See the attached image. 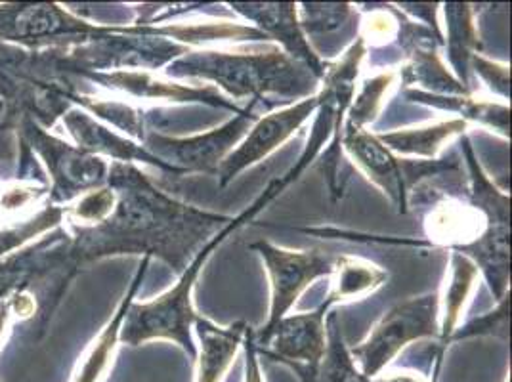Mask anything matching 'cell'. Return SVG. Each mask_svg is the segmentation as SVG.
I'll list each match as a JSON object with an SVG mask.
<instances>
[{"instance_id": "cell-18", "label": "cell", "mask_w": 512, "mask_h": 382, "mask_svg": "<svg viewBox=\"0 0 512 382\" xmlns=\"http://www.w3.org/2000/svg\"><path fill=\"white\" fill-rule=\"evenodd\" d=\"M446 18V37L444 48L448 56L449 67L455 79L474 94L470 86V58L478 54L480 41L478 29L474 25V12L467 2H448L442 6Z\"/></svg>"}, {"instance_id": "cell-11", "label": "cell", "mask_w": 512, "mask_h": 382, "mask_svg": "<svg viewBox=\"0 0 512 382\" xmlns=\"http://www.w3.org/2000/svg\"><path fill=\"white\" fill-rule=\"evenodd\" d=\"M243 20L251 22L268 43L279 46L291 60L304 65L318 81L323 79L325 65L308 43L299 22V4L295 2H228Z\"/></svg>"}, {"instance_id": "cell-4", "label": "cell", "mask_w": 512, "mask_h": 382, "mask_svg": "<svg viewBox=\"0 0 512 382\" xmlns=\"http://www.w3.org/2000/svg\"><path fill=\"white\" fill-rule=\"evenodd\" d=\"M367 54V44L363 39L356 37V41L350 44L341 58L335 62H327L325 73L320 81V106L316 111L314 127L310 132L308 144L302 151L295 167L285 172L278 180H272L276 193H283L293 182H297L300 174L308 169L318 157L321 161V169L327 176L329 190L333 193V199L342 197V188L339 184L341 174L342 155V127L348 113V107L356 94V83L362 69V62Z\"/></svg>"}, {"instance_id": "cell-31", "label": "cell", "mask_w": 512, "mask_h": 382, "mask_svg": "<svg viewBox=\"0 0 512 382\" xmlns=\"http://www.w3.org/2000/svg\"><path fill=\"white\" fill-rule=\"evenodd\" d=\"M373 382H428L423 379V377H419V375H415V373H409V371H402V373H390V375H386V377H381V379H375Z\"/></svg>"}, {"instance_id": "cell-17", "label": "cell", "mask_w": 512, "mask_h": 382, "mask_svg": "<svg viewBox=\"0 0 512 382\" xmlns=\"http://www.w3.org/2000/svg\"><path fill=\"white\" fill-rule=\"evenodd\" d=\"M469 123L461 119H446L434 125L425 127L398 128L392 132H379L375 134L377 140L384 148L390 149L396 155H409L419 157L423 161L436 159L440 151L448 146L455 136L467 134Z\"/></svg>"}, {"instance_id": "cell-3", "label": "cell", "mask_w": 512, "mask_h": 382, "mask_svg": "<svg viewBox=\"0 0 512 382\" xmlns=\"http://www.w3.org/2000/svg\"><path fill=\"white\" fill-rule=\"evenodd\" d=\"M276 197L278 193L274 190V184L270 182L247 211L232 218V222L214 235L213 239L195 255L188 268L178 276V283L167 293L142 304L132 300L119 333V342L140 346L150 340H171L190 356V360H195L197 344L193 340L192 331L201 316L193 308V289L199 274L203 272L214 251L234 234L235 230L251 222L256 214L266 209L270 201H274Z\"/></svg>"}, {"instance_id": "cell-12", "label": "cell", "mask_w": 512, "mask_h": 382, "mask_svg": "<svg viewBox=\"0 0 512 382\" xmlns=\"http://www.w3.org/2000/svg\"><path fill=\"white\" fill-rule=\"evenodd\" d=\"M503 228H511V220L486 213L470 197L465 201L444 199L425 218V232L432 245L465 256L472 255L486 235Z\"/></svg>"}, {"instance_id": "cell-29", "label": "cell", "mask_w": 512, "mask_h": 382, "mask_svg": "<svg viewBox=\"0 0 512 382\" xmlns=\"http://www.w3.org/2000/svg\"><path fill=\"white\" fill-rule=\"evenodd\" d=\"M115 205H117V193L111 188L90 191L85 199L75 207V216L85 222H90V224H100L106 220L109 214L113 213Z\"/></svg>"}, {"instance_id": "cell-19", "label": "cell", "mask_w": 512, "mask_h": 382, "mask_svg": "<svg viewBox=\"0 0 512 382\" xmlns=\"http://www.w3.org/2000/svg\"><path fill=\"white\" fill-rule=\"evenodd\" d=\"M478 268L469 256L461 253L449 255V274L444 285V295H440V344L446 348L451 335L461 325L463 312L467 308L470 295L478 281Z\"/></svg>"}, {"instance_id": "cell-32", "label": "cell", "mask_w": 512, "mask_h": 382, "mask_svg": "<svg viewBox=\"0 0 512 382\" xmlns=\"http://www.w3.org/2000/svg\"><path fill=\"white\" fill-rule=\"evenodd\" d=\"M4 314H6V308L2 306V308H0V331H2V325H4V318H6Z\"/></svg>"}, {"instance_id": "cell-1", "label": "cell", "mask_w": 512, "mask_h": 382, "mask_svg": "<svg viewBox=\"0 0 512 382\" xmlns=\"http://www.w3.org/2000/svg\"><path fill=\"white\" fill-rule=\"evenodd\" d=\"M107 182L117 205L104 222L83 232L77 253L85 260L104 256H157L180 276L195 255L234 216L188 205L153 186L134 165L115 163Z\"/></svg>"}, {"instance_id": "cell-6", "label": "cell", "mask_w": 512, "mask_h": 382, "mask_svg": "<svg viewBox=\"0 0 512 382\" xmlns=\"http://www.w3.org/2000/svg\"><path fill=\"white\" fill-rule=\"evenodd\" d=\"M430 337L440 339V293L436 291L388 310L367 339L350 348V356L363 377L375 381L407 344Z\"/></svg>"}, {"instance_id": "cell-14", "label": "cell", "mask_w": 512, "mask_h": 382, "mask_svg": "<svg viewBox=\"0 0 512 382\" xmlns=\"http://www.w3.org/2000/svg\"><path fill=\"white\" fill-rule=\"evenodd\" d=\"M245 321H235L230 327H220L211 319L201 318L195 325L199 348H197V373L195 382H222L234 363L235 354L243 346L247 333Z\"/></svg>"}, {"instance_id": "cell-25", "label": "cell", "mask_w": 512, "mask_h": 382, "mask_svg": "<svg viewBox=\"0 0 512 382\" xmlns=\"http://www.w3.org/2000/svg\"><path fill=\"white\" fill-rule=\"evenodd\" d=\"M509 318H511V293L497 302L495 310H491L484 316L470 319L465 325H459L449 342L470 339V337H501L507 340L509 339Z\"/></svg>"}, {"instance_id": "cell-8", "label": "cell", "mask_w": 512, "mask_h": 382, "mask_svg": "<svg viewBox=\"0 0 512 382\" xmlns=\"http://www.w3.org/2000/svg\"><path fill=\"white\" fill-rule=\"evenodd\" d=\"M262 258L270 277V316L266 325L255 335H266L276 323L285 318L297 304L300 295L320 277L333 276L337 258L325 251H295L279 247L272 241H256L251 245Z\"/></svg>"}, {"instance_id": "cell-24", "label": "cell", "mask_w": 512, "mask_h": 382, "mask_svg": "<svg viewBox=\"0 0 512 382\" xmlns=\"http://www.w3.org/2000/svg\"><path fill=\"white\" fill-rule=\"evenodd\" d=\"M396 79H398L396 71H383L375 77L365 79L360 92L354 94V100L348 107L344 123L358 128H367L371 123H375L383 109L384 96L396 83Z\"/></svg>"}, {"instance_id": "cell-13", "label": "cell", "mask_w": 512, "mask_h": 382, "mask_svg": "<svg viewBox=\"0 0 512 382\" xmlns=\"http://www.w3.org/2000/svg\"><path fill=\"white\" fill-rule=\"evenodd\" d=\"M100 85L125 92L132 98L153 100V102H169V104H203V106L226 109L232 113H241L243 107L234 104L213 85L193 86L174 83L169 79H159L151 71H96L90 75Z\"/></svg>"}, {"instance_id": "cell-5", "label": "cell", "mask_w": 512, "mask_h": 382, "mask_svg": "<svg viewBox=\"0 0 512 382\" xmlns=\"http://www.w3.org/2000/svg\"><path fill=\"white\" fill-rule=\"evenodd\" d=\"M342 149L352 157L354 165L383 190L384 195L396 205L398 213L409 211V195L430 176L459 170L457 159H430L413 161L404 159L390 149L384 148L373 132L367 128L342 127Z\"/></svg>"}, {"instance_id": "cell-21", "label": "cell", "mask_w": 512, "mask_h": 382, "mask_svg": "<svg viewBox=\"0 0 512 382\" xmlns=\"http://www.w3.org/2000/svg\"><path fill=\"white\" fill-rule=\"evenodd\" d=\"M333 276L335 281L325 300L331 306H337L344 300H354L367 293H373L375 289H379L383 283H386L388 272L369 260L341 255L337 258Z\"/></svg>"}, {"instance_id": "cell-20", "label": "cell", "mask_w": 512, "mask_h": 382, "mask_svg": "<svg viewBox=\"0 0 512 382\" xmlns=\"http://www.w3.org/2000/svg\"><path fill=\"white\" fill-rule=\"evenodd\" d=\"M151 256H144L142 258V264L136 272V276L132 279L130 287H128L127 295L123 298V302L119 304V310L115 312L113 319L107 323L106 329L102 331V335L96 339V342L92 344V348L88 350L83 365L75 377V382H100L104 379V375L109 369V363L113 358V352L117 348V342H119V333H121V327H123V321L127 316L128 306L132 302V298L136 295V291L140 289L146 272L150 268Z\"/></svg>"}, {"instance_id": "cell-16", "label": "cell", "mask_w": 512, "mask_h": 382, "mask_svg": "<svg viewBox=\"0 0 512 382\" xmlns=\"http://www.w3.org/2000/svg\"><path fill=\"white\" fill-rule=\"evenodd\" d=\"M67 125L71 128L73 136L77 138V142L88 151V153H104L113 159H117L119 163L132 165L134 161L146 163L155 169L165 170L174 176H180L178 170L171 169L169 165H165L161 159H157L153 153H150L146 146H138L136 142L127 140L119 134H115L113 130L98 125L96 121H92L88 115L81 111H73L69 113Z\"/></svg>"}, {"instance_id": "cell-10", "label": "cell", "mask_w": 512, "mask_h": 382, "mask_svg": "<svg viewBox=\"0 0 512 382\" xmlns=\"http://www.w3.org/2000/svg\"><path fill=\"white\" fill-rule=\"evenodd\" d=\"M318 106L320 94L258 117L245 138L218 167V188H226L243 170L255 167L276 149L281 148L295 132H299L306 121L316 115Z\"/></svg>"}, {"instance_id": "cell-9", "label": "cell", "mask_w": 512, "mask_h": 382, "mask_svg": "<svg viewBox=\"0 0 512 382\" xmlns=\"http://www.w3.org/2000/svg\"><path fill=\"white\" fill-rule=\"evenodd\" d=\"M333 306L323 300L312 312L285 316L266 335H255L256 350L287 363L302 382H316L327 348L325 319Z\"/></svg>"}, {"instance_id": "cell-2", "label": "cell", "mask_w": 512, "mask_h": 382, "mask_svg": "<svg viewBox=\"0 0 512 382\" xmlns=\"http://www.w3.org/2000/svg\"><path fill=\"white\" fill-rule=\"evenodd\" d=\"M165 75L213 83L234 100L262 102L266 94L304 100L320 90V81L274 43L235 44L228 50L197 48L167 65Z\"/></svg>"}, {"instance_id": "cell-28", "label": "cell", "mask_w": 512, "mask_h": 382, "mask_svg": "<svg viewBox=\"0 0 512 382\" xmlns=\"http://www.w3.org/2000/svg\"><path fill=\"white\" fill-rule=\"evenodd\" d=\"M470 73H474L484 85L490 88L491 94L501 100H511V67L507 64H497L484 58L480 52L470 58Z\"/></svg>"}, {"instance_id": "cell-30", "label": "cell", "mask_w": 512, "mask_h": 382, "mask_svg": "<svg viewBox=\"0 0 512 382\" xmlns=\"http://www.w3.org/2000/svg\"><path fill=\"white\" fill-rule=\"evenodd\" d=\"M243 348H245V382H264L262 367H260V352L256 350L255 329L249 325L245 339H243Z\"/></svg>"}, {"instance_id": "cell-15", "label": "cell", "mask_w": 512, "mask_h": 382, "mask_svg": "<svg viewBox=\"0 0 512 382\" xmlns=\"http://www.w3.org/2000/svg\"><path fill=\"white\" fill-rule=\"evenodd\" d=\"M404 96L407 102L455 113L459 115L457 119L465 123H478L482 127L497 132L503 138H511V104L476 98L474 94L440 96V94H428L415 88H404Z\"/></svg>"}, {"instance_id": "cell-7", "label": "cell", "mask_w": 512, "mask_h": 382, "mask_svg": "<svg viewBox=\"0 0 512 382\" xmlns=\"http://www.w3.org/2000/svg\"><path fill=\"white\" fill-rule=\"evenodd\" d=\"M260 102L251 100L241 113H235L232 119L220 127L211 128L193 136H167L157 130L146 132V149L161 159L171 169L178 170L180 176L205 172L216 174L222 161L234 151L235 146L245 138L249 128L255 125L258 115L256 106Z\"/></svg>"}, {"instance_id": "cell-27", "label": "cell", "mask_w": 512, "mask_h": 382, "mask_svg": "<svg viewBox=\"0 0 512 382\" xmlns=\"http://www.w3.org/2000/svg\"><path fill=\"white\" fill-rule=\"evenodd\" d=\"M358 37L365 44H388L396 41L398 35V18L392 4H384L383 10H373L360 22Z\"/></svg>"}, {"instance_id": "cell-22", "label": "cell", "mask_w": 512, "mask_h": 382, "mask_svg": "<svg viewBox=\"0 0 512 382\" xmlns=\"http://www.w3.org/2000/svg\"><path fill=\"white\" fill-rule=\"evenodd\" d=\"M299 22L308 43L360 27V14L352 4H299Z\"/></svg>"}, {"instance_id": "cell-26", "label": "cell", "mask_w": 512, "mask_h": 382, "mask_svg": "<svg viewBox=\"0 0 512 382\" xmlns=\"http://www.w3.org/2000/svg\"><path fill=\"white\" fill-rule=\"evenodd\" d=\"M85 104L94 115L109 121L111 125L125 130L130 138L144 140L146 138V125H144V113L136 107L121 104V102H96L92 98H83Z\"/></svg>"}, {"instance_id": "cell-23", "label": "cell", "mask_w": 512, "mask_h": 382, "mask_svg": "<svg viewBox=\"0 0 512 382\" xmlns=\"http://www.w3.org/2000/svg\"><path fill=\"white\" fill-rule=\"evenodd\" d=\"M327 327V348L320 363L316 382H373L365 379L358 365L350 356V348L344 342L339 316L329 312L325 319Z\"/></svg>"}]
</instances>
